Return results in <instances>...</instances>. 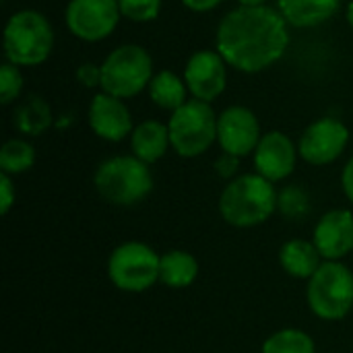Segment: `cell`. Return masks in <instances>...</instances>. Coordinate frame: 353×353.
<instances>
[{"mask_svg":"<svg viewBox=\"0 0 353 353\" xmlns=\"http://www.w3.org/2000/svg\"><path fill=\"white\" fill-rule=\"evenodd\" d=\"M290 41V25L275 6H236L221 17L215 31V50L230 68L244 74L277 64Z\"/></svg>","mask_w":353,"mask_h":353,"instance_id":"1","label":"cell"},{"mask_svg":"<svg viewBox=\"0 0 353 353\" xmlns=\"http://www.w3.org/2000/svg\"><path fill=\"white\" fill-rule=\"evenodd\" d=\"M277 196L275 184L261 174H242L225 184L219 196V213L234 228H256L277 211Z\"/></svg>","mask_w":353,"mask_h":353,"instance_id":"2","label":"cell"},{"mask_svg":"<svg viewBox=\"0 0 353 353\" xmlns=\"http://www.w3.org/2000/svg\"><path fill=\"white\" fill-rule=\"evenodd\" d=\"M54 39V27L43 12L21 8L12 12L4 25V60L19 68L39 66L52 56Z\"/></svg>","mask_w":353,"mask_h":353,"instance_id":"3","label":"cell"},{"mask_svg":"<svg viewBox=\"0 0 353 353\" xmlns=\"http://www.w3.org/2000/svg\"><path fill=\"white\" fill-rule=\"evenodd\" d=\"M93 186L110 205L132 207L151 194L153 174L149 165L134 155H114L97 165Z\"/></svg>","mask_w":353,"mask_h":353,"instance_id":"4","label":"cell"},{"mask_svg":"<svg viewBox=\"0 0 353 353\" xmlns=\"http://www.w3.org/2000/svg\"><path fill=\"white\" fill-rule=\"evenodd\" d=\"M153 58L139 43H122L101 60V89L120 99H132L149 89Z\"/></svg>","mask_w":353,"mask_h":353,"instance_id":"5","label":"cell"},{"mask_svg":"<svg viewBox=\"0 0 353 353\" xmlns=\"http://www.w3.org/2000/svg\"><path fill=\"white\" fill-rule=\"evenodd\" d=\"M306 302L321 321H341L353 308V273L339 261H325L308 279Z\"/></svg>","mask_w":353,"mask_h":353,"instance_id":"6","label":"cell"},{"mask_svg":"<svg viewBox=\"0 0 353 353\" xmlns=\"http://www.w3.org/2000/svg\"><path fill=\"white\" fill-rule=\"evenodd\" d=\"M168 128L172 149L184 159L199 157L217 143V114L213 105L192 97L170 114Z\"/></svg>","mask_w":353,"mask_h":353,"instance_id":"7","label":"cell"},{"mask_svg":"<svg viewBox=\"0 0 353 353\" xmlns=\"http://www.w3.org/2000/svg\"><path fill=\"white\" fill-rule=\"evenodd\" d=\"M161 254L149 244L124 242L108 259V277L112 285L126 294H143L159 281Z\"/></svg>","mask_w":353,"mask_h":353,"instance_id":"8","label":"cell"},{"mask_svg":"<svg viewBox=\"0 0 353 353\" xmlns=\"http://www.w3.org/2000/svg\"><path fill=\"white\" fill-rule=\"evenodd\" d=\"M118 0H68L64 23L72 37L97 43L108 39L120 23Z\"/></svg>","mask_w":353,"mask_h":353,"instance_id":"9","label":"cell"},{"mask_svg":"<svg viewBox=\"0 0 353 353\" xmlns=\"http://www.w3.org/2000/svg\"><path fill=\"white\" fill-rule=\"evenodd\" d=\"M350 145V128L335 116H323L308 124L298 141L300 157L316 168L337 161Z\"/></svg>","mask_w":353,"mask_h":353,"instance_id":"10","label":"cell"},{"mask_svg":"<svg viewBox=\"0 0 353 353\" xmlns=\"http://www.w3.org/2000/svg\"><path fill=\"white\" fill-rule=\"evenodd\" d=\"M228 62L223 56L213 48L196 50L184 64V83L192 99L213 103L217 97L223 95L228 87Z\"/></svg>","mask_w":353,"mask_h":353,"instance_id":"11","label":"cell"},{"mask_svg":"<svg viewBox=\"0 0 353 353\" xmlns=\"http://www.w3.org/2000/svg\"><path fill=\"white\" fill-rule=\"evenodd\" d=\"M263 137L256 114L246 105H230L217 114V145L223 153L246 157L254 153Z\"/></svg>","mask_w":353,"mask_h":353,"instance_id":"12","label":"cell"},{"mask_svg":"<svg viewBox=\"0 0 353 353\" xmlns=\"http://www.w3.org/2000/svg\"><path fill=\"white\" fill-rule=\"evenodd\" d=\"M87 122L95 137L108 143H120L132 134V114L126 105V99L114 97L105 91H97L87 110Z\"/></svg>","mask_w":353,"mask_h":353,"instance_id":"13","label":"cell"},{"mask_svg":"<svg viewBox=\"0 0 353 353\" xmlns=\"http://www.w3.org/2000/svg\"><path fill=\"white\" fill-rule=\"evenodd\" d=\"M298 145L292 141L290 134L281 130H269L261 137L252 159L254 170L269 182H281L290 178L298 163Z\"/></svg>","mask_w":353,"mask_h":353,"instance_id":"14","label":"cell"},{"mask_svg":"<svg viewBox=\"0 0 353 353\" xmlns=\"http://www.w3.org/2000/svg\"><path fill=\"white\" fill-rule=\"evenodd\" d=\"M314 246L325 261H341L353 250V213L333 209L314 225Z\"/></svg>","mask_w":353,"mask_h":353,"instance_id":"15","label":"cell"},{"mask_svg":"<svg viewBox=\"0 0 353 353\" xmlns=\"http://www.w3.org/2000/svg\"><path fill=\"white\" fill-rule=\"evenodd\" d=\"M343 0H275V8L290 27L312 29L333 19Z\"/></svg>","mask_w":353,"mask_h":353,"instance_id":"16","label":"cell"},{"mask_svg":"<svg viewBox=\"0 0 353 353\" xmlns=\"http://www.w3.org/2000/svg\"><path fill=\"white\" fill-rule=\"evenodd\" d=\"M128 139H130L132 155L139 157L141 161H145L147 165L157 163L172 149L168 122L163 124L159 120H143V122H139Z\"/></svg>","mask_w":353,"mask_h":353,"instance_id":"17","label":"cell"},{"mask_svg":"<svg viewBox=\"0 0 353 353\" xmlns=\"http://www.w3.org/2000/svg\"><path fill=\"white\" fill-rule=\"evenodd\" d=\"M279 265L294 279H310L321 269L323 256L314 242L296 238L279 248Z\"/></svg>","mask_w":353,"mask_h":353,"instance_id":"18","label":"cell"},{"mask_svg":"<svg viewBox=\"0 0 353 353\" xmlns=\"http://www.w3.org/2000/svg\"><path fill=\"white\" fill-rule=\"evenodd\" d=\"M12 124L23 137H39L54 124L52 105L41 95H29L17 103Z\"/></svg>","mask_w":353,"mask_h":353,"instance_id":"19","label":"cell"},{"mask_svg":"<svg viewBox=\"0 0 353 353\" xmlns=\"http://www.w3.org/2000/svg\"><path fill=\"white\" fill-rule=\"evenodd\" d=\"M149 99L165 112H176L178 108H182L188 99V87L184 83V77L176 74L174 70H159L153 74L151 83H149Z\"/></svg>","mask_w":353,"mask_h":353,"instance_id":"20","label":"cell"},{"mask_svg":"<svg viewBox=\"0 0 353 353\" xmlns=\"http://www.w3.org/2000/svg\"><path fill=\"white\" fill-rule=\"evenodd\" d=\"M199 277V261L186 250H168L161 254L159 283L170 290H186Z\"/></svg>","mask_w":353,"mask_h":353,"instance_id":"21","label":"cell"},{"mask_svg":"<svg viewBox=\"0 0 353 353\" xmlns=\"http://www.w3.org/2000/svg\"><path fill=\"white\" fill-rule=\"evenodd\" d=\"M35 163V147L27 139H8L0 149V170L8 176L25 174Z\"/></svg>","mask_w":353,"mask_h":353,"instance_id":"22","label":"cell"},{"mask_svg":"<svg viewBox=\"0 0 353 353\" xmlns=\"http://www.w3.org/2000/svg\"><path fill=\"white\" fill-rule=\"evenodd\" d=\"M261 353H316V345L306 331L281 329L267 337Z\"/></svg>","mask_w":353,"mask_h":353,"instance_id":"23","label":"cell"},{"mask_svg":"<svg viewBox=\"0 0 353 353\" xmlns=\"http://www.w3.org/2000/svg\"><path fill=\"white\" fill-rule=\"evenodd\" d=\"M277 211H281L288 219H302L310 211L308 192L298 184L285 186L277 196Z\"/></svg>","mask_w":353,"mask_h":353,"instance_id":"24","label":"cell"},{"mask_svg":"<svg viewBox=\"0 0 353 353\" xmlns=\"http://www.w3.org/2000/svg\"><path fill=\"white\" fill-rule=\"evenodd\" d=\"M120 14L132 23H151L159 17L163 0H118Z\"/></svg>","mask_w":353,"mask_h":353,"instance_id":"25","label":"cell"},{"mask_svg":"<svg viewBox=\"0 0 353 353\" xmlns=\"http://www.w3.org/2000/svg\"><path fill=\"white\" fill-rule=\"evenodd\" d=\"M23 85H25V81H23L21 68L4 60V64L0 66V101H2V105L14 103L23 93Z\"/></svg>","mask_w":353,"mask_h":353,"instance_id":"26","label":"cell"},{"mask_svg":"<svg viewBox=\"0 0 353 353\" xmlns=\"http://www.w3.org/2000/svg\"><path fill=\"white\" fill-rule=\"evenodd\" d=\"M77 83L85 89H101V64L95 62H83L74 70Z\"/></svg>","mask_w":353,"mask_h":353,"instance_id":"27","label":"cell"},{"mask_svg":"<svg viewBox=\"0 0 353 353\" xmlns=\"http://www.w3.org/2000/svg\"><path fill=\"white\" fill-rule=\"evenodd\" d=\"M213 170L223 178V180H234V178H238V170H240V157H236V155H230V153H223L221 151V155L215 159V163H213Z\"/></svg>","mask_w":353,"mask_h":353,"instance_id":"28","label":"cell"},{"mask_svg":"<svg viewBox=\"0 0 353 353\" xmlns=\"http://www.w3.org/2000/svg\"><path fill=\"white\" fill-rule=\"evenodd\" d=\"M14 201H17V190H14L12 178L8 174L0 172V213L8 215V211L12 209Z\"/></svg>","mask_w":353,"mask_h":353,"instance_id":"29","label":"cell"},{"mask_svg":"<svg viewBox=\"0 0 353 353\" xmlns=\"http://www.w3.org/2000/svg\"><path fill=\"white\" fill-rule=\"evenodd\" d=\"M180 2L192 12H211L225 0H180Z\"/></svg>","mask_w":353,"mask_h":353,"instance_id":"30","label":"cell"},{"mask_svg":"<svg viewBox=\"0 0 353 353\" xmlns=\"http://www.w3.org/2000/svg\"><path fill=\"white\" fill-rule=\"evenodd\" d=\"M341 188H343V194L347 196V201L353 205V155L347 159V163L343 165V172H341Z\"/></svg>","mask_w":353,"mask_h":353,"instance_id":"31","label":"cell"},{"mask_svg":"<svg viewBox=\"0 0 353 353\" xmlns=\"http://www.w3.org/2000/svg\"><path fill=\"white\" fill-rule=\"evenodd\" d=\"M238 6H269V0H236Z\"/></svg>","mask_w":353,"mask_h":353,"instance_id":"32","label":"cell"},{"mask_svg":"<svg viewBox=\"0 0 353 353\" xmlns=\"http://www.w3.org/2000/svg\"><path fill=\"white\" fill-rule=\"evenodd\" d=\"M345 19H347V25L352 27V31H353V0H350V4H347V10H345Z\"/></svg>","mask_w":353,"mask_h":353,"instance_id":"33","label":"cell"}]
</instances>
